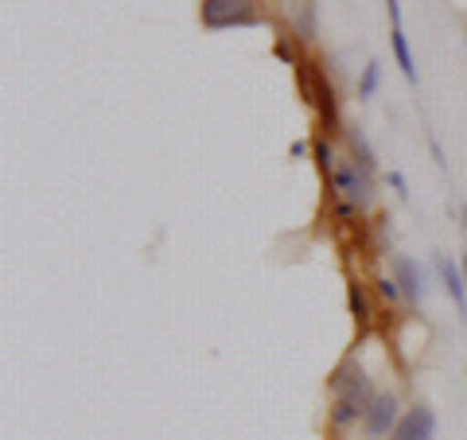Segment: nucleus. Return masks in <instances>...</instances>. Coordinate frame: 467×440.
Wrapping results in <instances>:
<instances>
[{"mask_svg": "<svg viewBox=\"0 0 467 440\" xmlns=\"http://www.w3.org/2000/svg\"><path fill=\"white\" fill-rule=\"evenodd\" d=\"M327 386L335 393V402H331V424H335V429H347V424L362 421V414H367L370 402L378 398L374 378L362 371L355 359H347V362L335 366L331 378H327Z\"/></svg>", "mask_w": 467, "mask_h": 440, "instance_id": "nucleus-1", "label": "nucleus"}, {"mask_svg": "<svg viewBox=\"0 0 467 440\" xmlns=\"http://www.w3.org/2000/svg\"><path fill=\"white\" fill-rule=\"evenodd\" d=\"M199 20L207 32H230V27H257L261 8L257 0H202Z\"/></svg>", "mask_w": 467, "mask_h": 440, "instance_id": "nucleus-2", "label": "nucleus"}, {"mask_svg": "<svg viewBox=\"0 0 467 440\" xmlns=\"http://www.w3.org/2000/svg\"><path fill=\"white\" fill-rule=\"evenodd\" d=\"M401 402H398V393L393 390H382L378 398L370 402V409L362 414V433H367L370 440H389L393 429H398V421H401Z\"/></svg>", "mask_w": 467, "mask_h": 440, "instance_id": "nucleus-3", "label": "nucleus"}, {"mask_svg": "<svg viewBox=\"0 0 467 440\" xmlns=\"http://www.w3.org/2000/svg\"><path fill=\"white\" fill-rule=\"evenodd\" d=\"M331 192L339 199H350L362 211V207H370V199H374V175L362 172L358 164H350V160H343L331 175Z\"/></svg>", "mask_w": 467, "mask_h": 440, "instance_id": "nucleus-4", "label": "nucleus"}, {"mask_svg": "<svg viewBox=\"0 0 467 440\" xmlns=\"http://www.w3.org/2000/svg\"><path fill=\"white\" fill-rule=\"evenodd\" d=\"M312 106H316V113H319V125H324V137L339 133V125H343V117H339V98H335V86L327 82L324 70H316V75H312Z\"/></svg>", "mask_w": 467, "mask_h": 440, "instance_id": "nucleus-5", "label": "nucleus"}, {"mask_svg": "<svg viewBox=\"0 0 467 440\" xmlns=\"http://www.w3.org/2000/svg\"><path fill=\"white\" fill-rule=\"evenodd\" d=\"M389 273L398 277L405 304H420V300H425V288H429V285H425V269H420L409 254H393V257H389Z\"/></svg>", "mask_w": 467, "mask_h": 440, "instance_id": "nucleus-6", "label": "nucleus"}, {"mask_svg": "<svg viewBox=\"0 0 467 440\" xmlns=\"http://www.w3.org/2000/svg\"><path fill=\"white\" fill-rule=\"evenodd\" d=\"M389 440H436V414L429 405H409Z\"/></svg>", "mask_w": 467, "mask_h": 440, "instance_id": "nucleus-7", "label": "nucleus"}, {"mask_svg": "<svg viewBox=\"0 0 467 440\" xmlns=\"http://www.w3.org/2000/svg\"><path fill=\"white\" fill-rule=\"evenodd\" d=\"M432 266H436V273H441V285H444V292L451 297V304H456V308H460V316L467 320V281H463L460 261H456V257H448V254H436V257H432Z\"/></svg>", "mask_w": 467, "mask_h": 440, "instance_id": "nucleus-8", "label": "nucleus"}, {"mask_svg": "<svg viewBox=\"0 0 467 440\" xmlns=\"http://www.w3.org/2000/svg\"><path fill=\"white\" fill-rule=\"evenodd\" d=\"M389 47H393V58H398L401 75L409 86H417V58H413V47L405 39V27L401 24H389Z\"/></svg>", "mask_w": 467, "mask_h": 440, "instance_id": "nucleus-9", "label": "nucleus"}, {"mask_svg": "<svg viewBox=\"0 0 467 440\" xmlns=\"http://www.w3.org/2000/svg\"><path fill=\"white\" fill-rule=\"evenodd\" d=\"M347 144H350V164H358L362 172H378V152H374V144H370V137L362 133V129H350L347 133Z\"/></svg>", "mask_w": 467, "mask_h": 440, "instance_id": "nucleus-10", "label": "nucleus"}, {"mask_svg": "<svg viewBox=\"0 0 467 440\" xmlns=\"http://www.w3.org/2000/svg\"><path fill=\"white\" fill-rule=\"evenodd\" d=\"M292 27H296V39H316V0H300L296 12H292Z\"/></svg>", "mask_w": 467, "mask_h": 440, "instance_id": "nucleus-11", "label": "nucleus"}, {"mask_svg": "<svg viewBox=\"0 0 467 440\" xmlns=\"http://www.w3.org/2000/svg\"><path fill=\"white\" fill-rule=\"evenodd\" d=\"M347 304H350V316H355L358 324H370V300H367V288L358 281L347 285Z\"/></svg>", "mask_w": 467, "mask_h": 440, "instance_id": "nucleus-12", "label": "nucleus"}, {"mask_svg": "<svg viewBox=\"0 0 467 440\" xmlns=\"http://www.w3.org/2000/svg\"><path fill=\"white\" fill-rule=\"evenodd\" d=\"M378 86H382V63L370 58V63L362 67V79H358V101H370L378 94Z\"/></svg>", "mask_w": 467, "mask_h": 440, "instance_id": "nucleus-13", "label": "nucleus"}, {"mask_svg": "<svg viewBox=\"0 0 467 440\" xmlns=\"http://www.w3.org/2000/svg\"><path fill=\"white\" fill-rule=\"evenodd\" d=\"M312 156H316V168L331 180L335 168H339V164H335V149H331V141H327V137H316V141H312Z\"/></svg>", "mask_w": 467, "mask_h": 440, "instance_id": "nucleus-14", "label": "nucleus"}, {"mask_svg": "<svg viewBox=\"0 0 467 440\" xmlns=\"http://www.w3.org/2000/svg\"><path fill=\"white\" fill-rule=\"evenodd\" d=\"M378 297H382L386 304H398V300H405L401 297V285H398V277H393V273H386V277H378Z\"/></svg>", "mask_w": 467, "mask_h": 440, "instance_id": "nucleus-15", "label": "nucleus"}, {"mask_svg": "<svg viewBox=\"0 0 467 440\" xmlns=\"http://www.w3.org/2000/svg\"><path fill=\"white\" fill-rule=\"evenodd\" d=\"M386 183L393 187V192H398V199H409V183H405V175H401V172H389V175H386Z\"/></svg>", "mask_w": 467, "mask_h": 440, "instance_id": "nucleus-16", "label": "nucleus"}, {"mask_svg": "<svg viewBox=\"0 0 467 440\" xmlns=\"http://www.w3.org/2000/svg\"><path fill=\"white\" fill-rule=\"evenodd\" d=\"M358 215V207L350 199H343V203H335V218H339V223H350V218Z\"/></svg>", "mask_w": 467, "mask_h": 440, "instance_id": "nucleus-17", "label": "nucleus"}, {"mask_svg": "<svg viewBox=\"0 0 467 440\" xmlns=\"http://www.w3.org/2000/svg\"><path fill=\"white\" fill-rule=\"evenodd\" d=\"M308 152H312V144H308V141H292V144H288V156H292V160H304Z\"/></svg>", "mask_w": 467, "mask_h": 440, "instance_id": "nucleus-18", "label": "nucleus"}, {"mask_svg": "<svg viewBox=\"0 0 467 440\" xmlns=\"http://www.w3.org/2000/svg\"><path fill=\"white\" fill-rule=\"evenodd\" d=\"M429 149H432V160H436V164H441V168H448V160H444L441 141H436V137H429Z\"/></svg>", "mask_w": 467, "mask_h": 440, "instance_id": "nucleus-19", "label": "nucleus"}, {"mask_svg": "<svg viewBox=\"0 0 467 440\" xmlns=\"http://www.w3.org/2000/svg\"><path fill=\"white\" fill-rule=\"evenodd\" d=\"M389 8V24H401V0H386Z\"/></svg>", "mask_w": 467, "mask_h": 440, "instance_id": "nucleus-20", "label": "nucleus"}, {"mask_svg": "<svg viewBox=\"0 0 467 440\" xmlns=\"http://www.w3.org/2000/svg\"><path fill=\"white\" fill-rule=\"evenodd\" d=\"M460 223H463V234H467V203L460 207Z\"/></svg>", "mask_w": 467, "mask_h": 440, "instance_id": "nucleus-21", "label": "nucleus"}, {"mask_svg": "<svg viewBox=\"0 0 467 440\" xmlns=\"http://www.w3.org/2000/svg\"><path fill=\"white\" fill-rule=\"evenodd\" d=\"M460 269H463V281H467V254L460 257Z\"/></svg>", "mask_w": 467, "mask_h": 440, "instance_id": "nucleus-22", "label": "nucleus"}]
</instances>
